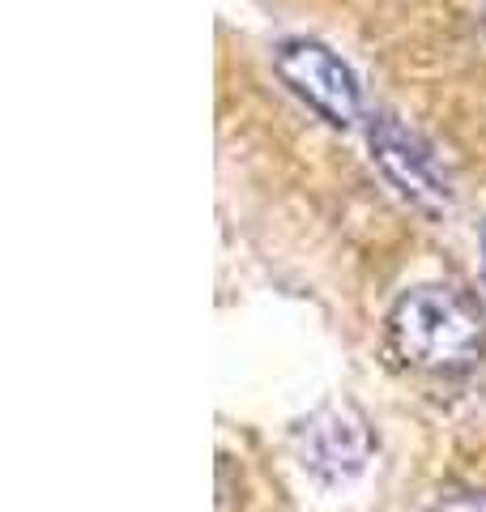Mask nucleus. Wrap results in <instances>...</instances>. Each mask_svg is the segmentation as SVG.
<instances>
[{
    "instance_id": "nucleus-1",
    "label": "nucleus",
    "mask_w": 486,
    "mask_h": 512,
    "mask_svg": "<svg viewBox=\"0 0 486 512\" xmlns=\"http://www.w3.org/2000/svg\"><path fill=\"white\" fill-rule=\"evenodd\" d=\"M393 355L427 376H465L486 355V320L457 286H414L388 312Z\"/></svg>"
},
{
    "instance_id": "nucleus-2",
    "label": "nucleus",
    "mask_w": 486,
    "mask_h": 512,
    "mask_svg": "<svg viewBox=\"0 0 486 512\" xmlns=\"http://www.w3.org/2000/svg\"><path fill=\"white\" fill-rule=\"evenodd\" d=\"M295 457L320 487H346L376 457V431L354 402H324L295 427Z\"/></svg>"
},
{
    "instance_id": "nucleus-3",
    "label": "nucleus",
    "mask_w": 486,
    "mask_h": 512,
    "mask_svg": "<svg viewBox=\"0 0 486 512\" xmlns=\"http://www.w3.org/2000/svg\"><path fill=\"white\" fill-rule=\"evenodd\" d=\"M273 69L286 82V90L303 99L320 120H329L333 128H350L363 116V90L350 64L329 52L316 39H290L278 47Z\"/></svg>"
},
{
    "instance_id": "nucleus-4",
    "label": "nucleus",
    "mask_w": 486,
    "mask_h": 512,
    "mask_svg": "<svg viewBox=\"0 0 486 512\" xmlns=\"http://www.w3.org/2000/svg\"><path fill=\"white\" fill-rule=\"evenodd\" d=\"M371 158L384 171V180L393 184L414 210L440 218L452 210V184L440 167V158L414 128H405L397 116H371L367 124Z\"/></svg>"
},
{
    "instance_id": "nucleus-5",
    "label": "nucleus",
    "mask_w": 486,
    "mask_h": 512,
    "mask_svg": "<svg viewBox=\"0 0 486 512\" xmlns=\"http://www.w3.org/2000/svg\"><path fill=\"white\" fill-rule=\"evenodd\" d=\"M431 512H486V491H457V495H444Z\"/></svg>"
},
{
    "instance_id": "nucleus-6",
    "label": "nucleus",
    "mask_w": 486,
    "mask_h": 512,
    "mask_svg": "<svg viewBox=\"0 0 486 512\" xmlns=\"http://www.w3.org/2000/svg\"><path fill=\"white\" fill-rule=\"evenodd\" d=\"M218 512H235V483H231V457H218Z\"/></svg>"
},
{
    "instance_id": "nucleus-7",
    "label": "nucleus",
    "mask_w": 486,
    "mask_h": 512,
    "mask_svg": "<svg viewBox=\"0 0 486 512\" xmlns=\"http://www.w3.org/2000/svg\"><path fill=\"white\" fill-rule=\"evenodd\" d=\"M482 274H486V231H482Z\"/></svg>"
}]
</instances>
